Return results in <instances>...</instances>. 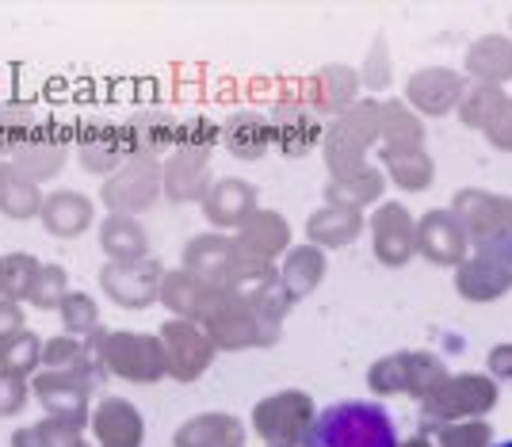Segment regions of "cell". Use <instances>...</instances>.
Returning a JSON list of instances; mask_svg holds the SVG:
<instances>
[{
  "instance_id": "1",
  "label": "cell",
  "mask_w": 512,
  "mask_h": 447,
  "mask_svg": "<svg viewBox=\"0 0 512 447\" xmlns=\"http://www.w3.org/2000/svg\"><path fill=\"white\" fill-rule=\"evenodd\" d=\"M302 447H398V428L383 405L337 402L314 417Z\"/></svg>"
},
{
  "instance_id": "2",
  "label": "cell",
  "mask_w": 512,
  "mask_h": 447,
  "mask_svg": "<svg viewBox=\"0 0 512 447\" xmlns=\"http://www.w3.org/2000/svg\"><path fill=\"white\" fill-rule=\"evenodd\" d=\"M497 447H512V440H505V444H497Z\"/></svg>"
}]
</instances>
